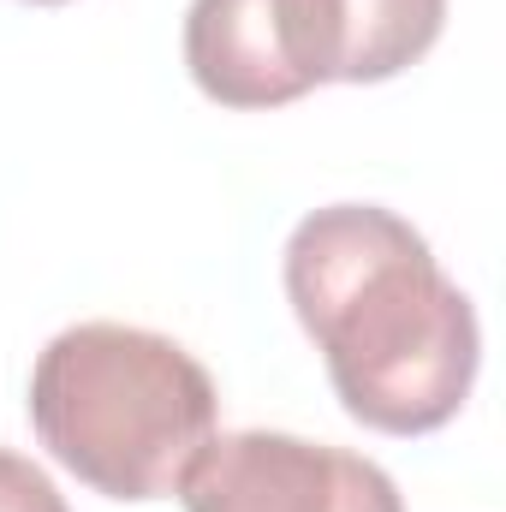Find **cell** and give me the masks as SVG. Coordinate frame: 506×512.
I'll list each match as a JSON object with an SVG mask.
<instances>
[{
  "instance_id": "obj_1",
  "label": "cell",
  "mask_w": 506,
  "mask_h": 512,
  "mask_svg": "<svg viewBox=\"0 0 506 512\" xmlns=\"http://www.w3.org/2000/svg\"><path fill=\"white\" fill-rule=\"evenodd\" d=\"M286 298L340 405L381 435L447 429L477 382L483 328L429 239L381 203H328L286 239Z\"/></svg>"
},
{
  "instance_id": "obj_7",
  "label": "cell",
  "mask_w": 506,
  "mask_h": 512,
  "mask_svg": "<svg viewBox=\"0 0 506 512\" xmlns=\"http://www.w3.org/2000/svg\"><path fill=\"white\" fill-rule=\"evenodd\" d=\"M30 6H60V0H30Z\"/></svg>"
},
{
  "instance_id": "obj_5",
  "label": "cell",
  "mask_w": 506,
  "mask_h": 512,
  "mask_svg": "<svg viewBox=\"0 0 506 512\" xmlns=\"http://www.w3.org/2000/svg\"><path fill=\"white\" fill-rule=\"evenodd\" d=\"M185 66L197 90L221 108H286L310 96L280 54L274 0H191Z\"/></svg>"
},
{
  "instance_id": "obj_2",
  "label": "cell",
  "mask_w": 506,
  "mask_h": 512,
  "mask_svg": "<svg viewBox=\"0 0 506 512\" xmlns=\"http://www.w3.org/2000/svg\"><path fill=\"white\" fill-rule=\"evenodd\" d=\"M215 417L209 370L179 340L126 322H78L54 334L30 370L42 447L108 501L179 495Z\"/></svg>"
},
{
  "instance_id": "obj_6",
  "label": "cell",
  "mask_w": 506,
  "mask_h": 512,
  "mask_svg": "<svg viewBox=\"0 0 506 512\" xmlns=\"http://www.w3.org/2000/svg\"><path fill=\"white\" fill-rule=\"evenodd\" d=\"M0 512H66V495L48 483L42 465L0 447Z\"/></svg>"
},
{
  "instance_id": "obj_4",
  "label": "cell",
  "mask_w": 506,
  "mask_h": 512,
  "mask_svg": "<svg viewBox=\"0 0 506 512\" xmlns=\"http://www.w3.org/2000/svg\"><path fill=\"white\" fill-rule=\"evenodd\" d=\"M447 24V0H274L280 54L304 90L387 84L417 66Z\"/></svg>"
},
{
  "instance_id": "obj_3",
  "label": "cell",
  "mask_w": 506,
  "mask_h": 512,
  "mask_svg": "<svg viewBox=\"0 0 506 512\" xmlns=\"http://www.w3.org/2000/svg\"><path fill=\"white\" fill-rule=\"evenodd\" d=\"M179 501L185 512H405L399 483L376 459L280 429L209 435Z\"/></svg>"
}]
</instances>
